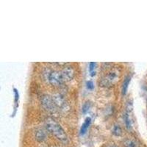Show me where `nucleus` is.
I'll return each mask as SVG.
<instances>
[{
	"label": "nucleus",
	"mask_w": 147,
	"mask_h": 147,
	"mask_svg": "<svg viewBox=\"0 0 147 147\" xmlns=\"http://www.w3.org/2000/svg\"><path fill=\"white\" fill-rule=\"evenodd\" d=\"M46 128L49 132L54 135L58 140L62 142H66L68 140L66 132L59 123L52 118H48L45 121Z\"/></svg>",
	"instance_id": "f257e3e1"
},
{
	"label": "nucleus",
	"mask_w": 147,
	"mask_h": 147,
	"mask_svg": "<svg viewBox=\"0 0 147 147\" xmlns=\"http://www.w3.org/2000/svg\"><path fill=\"white\" fill-rule=\"evenodd\" d=\"M45 80H47L50 84L54 86H58L64 83L61 71H45L44 72Z\"/></svg>",
	"instance_id": "f03ea898"
},
{
	"label": "nucleus",
	"mask_w": 147,
	"mask_h": 147,
	"mask_svg": "<svg viewBox=\"0 0 147 147\" xmlns=\"http://www.w3.org/2000/svg\"><path fill=\"white\" fill-rule=\"evenodd\" d=\"M119 75H120V71L117 68L111 70L110 72L107 73V75L102 79L101 82V84L103 85H111L114 83H116L119 79Z\"/></svg>",
	"instance_id": "7ed1b4c3"
},
{
	"label": "nucleus",
	"mask_w": 147,
	"mask_h": 147,
	"mask_svg": "<svg viewBox=\"0 0 147 147\" xmlns=\"http://www.w3.org/2000/svg\"><path fill=\"white\" fill-rule=\"evenodd\" d=\"M41 105L46 110L49 112H55L57 110V106L54 104V101L52 99V97L49 96V95H44L43 96L41 100Z\"/></svg>",
	"instance_id": "20e7f679"
},
{
	"label": "nucleus",
	"mask_w": 147,
	"mask_h": 147,
	"mask_svg": "<svg viewBox=\"0 0 147 147\" xmlns=\"http://www.w3.org/2000/svg\"><path fill=\"white\" fill-rule=\"evenodd\" d=\"M61 74H62L64 82L70 81L75 77V71L74 68L71 67V66H66L62 69Z\"/></svg>",
	"instance_id": "39448f33"
},
{
	"label": "nucleus",
	"mask_w": 147,
	"mask_h": 147,
	"mask_svg": "<svg viewBox=\"0 0 147 147\" xmlns=\"http://www.w3.org/2000/svg\"><path fill=\"white\" fill-rule=\"evenodd\" d=\"M52 99L54 101V104L56 105L57 107H60V108H64L66 107V102L65 100L64 97L63 95L60 94L59 93H56L52 95Z\"/></svg>",
	"instance_id": "423d86ee"
},
{
	"label": "nucleus",
	"mask_w": 147,
	"mask_h": 147,
	"mask_svg": "<svg viewBox=\"0 0 147 147\" xmlns=\"http://www.w3.org/2000/svg\"><path fill=\"white\" fill-rule=\"evenodd\" d=\"M131 112L130 110H126L125 113L124 115V119L125 122V125L128 130H131L132 128V119L131 116Z\"/></svg>",
	"instance_id": "0eeeda50"
},
{
	"label": "nucleus",
	"mask_w": 147,
	"mask_h": 147,
	"mask_svg": "<svg viewBox=\"0 0 147 147\" xmlns=\"http://www.w3.org/2000/svg\"><path fill=\"white\" fill-rule=\"evenodd\" d=\"M47 137L46 132L43 129H38L36 131V139L39 142H43Z\"/></svg>",
	"instance_id": "6e6552de"
},
{
	"label": "nucleus",
	"mask_w": 147,
	"mask_h": 147,
	"mask_svg": "<svg viewBox=\"0 0 147 147\" xmlns=\"http://www.w3.org/2000/svg\"><path fill=\"white\" fill-rule=\"evenodd\" d=\"M91 123V118H90V117L86 118L85 122L83 124L81 128H80V134H81V135L85 134V132H87V130H88V127H89Z\"/></svg>",
	"instance_id": "1a4fd4ad"
},
{
	"label": "nucleus",
	"mask_w": 147,
	"mask_h": 147,
	"mask_svg": "<svg viewBox=\"0 0 147 147\" xmlns=\"http://www.w3.org/2000/svg\"><path fill=\"white\" fill-rule=\"evenodd\" d=\"M130 80H131V76H130V75L126 77L124 80L123 85H122V94L123 95H125L126 93H127L129 85H130Z\"/></svg>",
	"instance_id": "9d476101"
},
{
	"label": "nucleus",
	"mask_w": 147,
	"mask_h": 147,
	"mask_svg": "<svg viewBox=\"0 0 147 147\" xmlns=\"http://www.w3.org/2000/svg\"><path fill=\"white\" fill-rule=\"evenodd\" d=\"M125 147H138V143L133 139H127L124 141Z\"/></svg>",
	"instance_id": "9b49d317"
},
{
	"label": "nucleus",
	"mask_w": 147,
	"mask_h": 147,
	"mask_svg": "<svg viewBox=\"0 0 147 147\" xmlns=\"http://www.w3.org/2000/svg\"><path fill=\"white\" fill-rule=\"evenodd\" d=\"M121 128L118 124H115L113 127V130H112V132L115 136H120L121 135Z\"/></svg>",
	"instance_id": "f8f14e48"
},
{
	"label": "nucleus",
	"mask_w": 147,
	"mask_h": 147,
	"mask_svg": "<svg viewBox=\"0 0 147 147\" xmlns=\"http://www.w3.org/2000/svg\"><path fill=\"white\" fill-rule=\"evenodd\" d=\"M90 107H91V104L89 102H85L83 106V113H86L89 110Z\"/></svg>",
	"instance_id": "ddd939ff"
},
{
	"label": "nucleus",
	"mask_w": 147,
	"mask_h": 147,
	"mask_svg": "<svg viewBox=\"0 0 147 147\" xmlns=\"http://www.w3.org/2000/svg\"><path fill=\"white\" fill-rule=\"evenodd\" d=\"M96 66H97V63H94V62H91V63H89V70H90V71H91V72H92L93 71H94Z\"/></svg>",
	"instance_id": "4468645a"
},
{
	"label": "nucleus",
	"mask_w": 147,
	"mask_h": 147,
	"mask_svg": "<svg viewBox=\"0 0 147 147\" xmlns=\"http://www.w3.org/2000/svg\"><path fill=\"white\" fill-rule=\"evenodd\" d=\"M93 83L92 81H88L87 82V88H88V89H93Z\"/></svg>",
	"instance_id": "2eb2a0df"
},
{
	"label": "nucleus",
	"mask_w": 147,
	"mask_h": 147,
	"mask_svg": "<svg viewBox=\"0 0 147 147\" xmlns=\"http://www.w3.org/2000/svg\"><path fill=\"white\" fill-rule=\"evenodd\" d=\"M108 147H119V146H117V145H115V144H113V145L109 146Z\"/></svg>",
	"instance_id": "dca6fc26"
}]
</instances>
